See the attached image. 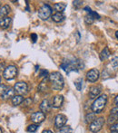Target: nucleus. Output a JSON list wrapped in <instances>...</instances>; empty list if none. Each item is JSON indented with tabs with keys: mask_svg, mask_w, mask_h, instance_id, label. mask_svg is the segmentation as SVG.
I'll return each instance as SVG.
<instances>
[{
	"mask_svg": "<svg viewBox=\"0 0 118 133\" xmlns=\"http://www.w3.org/2000/svg\"><path fill=\"white\" fill-rule=\"evenodd\" d=\"M103 78H104V79H106V78L108 77V74H107V72H106V71H104V72H103Z\"/></svg>",
	"mask_w": 118,
	"mask_h": 133,
	"instance_id": "nucleus-34",
	"label": "nucleus"
},
{
	"mask_svg": "<svg viewBox=\"0 0 118 133\" xmlns=\"http://www.w3.org/2000/svg\"><path fill=\"white\" fill-rule=\"evenodd\" d=\"M74 35L76 36V42H79L80 41V38H81V36H80V34H79V32L78 31H76V33H74Z\"/></svg>",
	"mask_w": 118,
	"mask_h": 133,
	"instance_id": "nucleus-33",
	"label": "nucleus"
},
{
	"mask_svg": "<svg viewBox=\"0 0 118 133\" xmlns=\"http://www.w3.org/2000/svg\"><path fill=\"white\" fill-rule=\"evenodd\" d=\"M85 23H86V24H89V25H91V24H93L94 21H95V18H94V16H92L91 14H88L87 16H85Z\"/></svg>",
	"mask_w": 118,
	"mask_h": 133,
	"instance_id": "nucleus-24",
	"label": "nucleus"
},
{
	"mask_svg": "<svg viewBox=\"0 0 118 133\" xmlns=\"http://www.w3.org/2000/svg\"><path fill=\"white\" fill-rule=\"evenodd\" d=\"M110 54H111V53H110L109 49H108L107 47H105L104 50H103L102 52H101V54H100V59L102 60V61H104V60H106L110 56Z\"/></svg>",
	"mask_w": 118,
	"mask_h": 133,
	"instance_id": "nucleus-20",
	"label": "nucleus"
},
{
	"mask_svg": "<svg viewBox=\"0 0 118 133\" xmlns=\"http://www.w3.org/2000/svg\"><path fill=\"white\" fill-rule=\"evenodd\" d=\"M50 109H51V106H50L48 100L43 101L42 103L40 104V110H42L43 113H46V112H48L50 110Z\"/></svg>",
	"mask_w": 118,
	"mask_h": 133,
	"instance_id": "nucleus-15",
	"label": "nucleus"
},
{
	"mask_svg": "<svg viewBox=\"0 0 118 133\" xmlns=\"http://www.w3.org/2000/svg\"><path fill=\"white\" fill-rule=\"evenodd\" d=\"M96 119V116H95V112H89L85 115V121H86L87 123H90L91 124L95 119Z\"/></svg>",
	"mask_w": 118,
	"mask_h": 133,
	"instance_id": "nucleus-21",
	"label": "nucleus"
},
{
	"mask_svg": "<svg viewBox=\"0 0 118 133\" xmlns=\"http://www.w3.org/2000/svg\"><path fill=\"white\" fill-rule=\"evenodd\" d=\"M4 66H5V63H0V71L4 70Z\"/></svg>",
	"mask_w": 118,
	"mask_h": 133,
	"instance_id": "nucleus-35",
	"label": "nucleus"
},
{
	"mask_svg": "<svg viewBox=\"0 0 118 133\" xmlns=\"http://www.w3.org/2000/svg\"><path fill=\"white\" fill-rule=\"evenodd\" d=\"M31 40L33 41V43H35L37 40V35L36 34H32L31 35Z\"/></svg>",
	"mask_w": 118,
	"mask_h": 133,
	"instance_id": "nucleus-32",
	"label": "nucleus"
},
{
	"mask_svg": "<svg viewBox=\"0 0 118 133\" xmlns=\"http://www.w3.org/2000/svg\"><path fill=\"white\" fill-rule=\"evenodd\" d=\"M99 76H100V74H99V71L97 70V69H92V70H90L86 74L87 80L91 82H96V81L99 79Z\"/></svg>",
	"mask_w": 118,
	"mask_h": 133,
	"instance_id": "nucleus-9",
	"label": "nucleus"
},
{
	"mask_svg": "<svg viewBox=\"0 0 118 133\" xmlns=\"http://www.w3.org/2000/svg\"><path fill=\"white\" fill-rule=\"evenodd\" d=\"M23 102H24V98L21 95H16V96H14L12 98V102L15 106L20 105Z\"/></svg>",
	"mask_w": 118,
	"mask_h": 133,
	"instance_id": "nucleus-19",
	"label": "nucleus"
},
{
	"mask_svg": "<svg viewBox=\"0 0 118 133\" xmlns=\"http://www.w3.org/2000/svg\"><path fill=\"white\" fill-rule=\"evenodd\" d=\"M1 5H2V4H1V2H0V6H1Z\"/></svg>",
	"mask_w": 118,
	"mask_h": 133,
	"instance_id": "nucleus-42",
	"label": "nucleus"
},
{
	"mask_svg": "<svg viewBox=\"0 0 118 133\" xmlns=\"http://www.w3.org/2000/svg\"><path fill=\"white\" fill-rule=\"evenodd\" d=\"M106 102H107V96L105 94H103L101 96L97 97L96 100L93 102L92 104V110L96 113H100L104 108L106 105Z\"/></svg>",
	"mask_w": 118,
	"mask_h": 133,
	"instance_id": "nucleus-3",
	"label": "nucleus"
},
{
	"mask_svg": "<svg viewBox=\"0 0 118 133\" xmlns=\"http://www.w3.org/2000/svg\"><path fill=\"white\" fill-rule=\"evenodd\" d=\"M73 4H74V6H76V8H78V7H80L82 5L83 1H74L73 2Z\"/></svg>",
	"mask_w": 118,
	"mask_h": 133,
	"instance_id": "nucleus-30",
	"label": "nucleus"
},
{
	"mask_svg": "<svg viewBox=\"0 0 118 133\" xmlns=\"http://www.w3.org/2000/svg\"><path fill=\"white\" fill-rule=\"evenodd\" d=\"M11 24V18L8 16H5V17H2L0 19V27L2 29H7L9 27Z\"/></svg>",
	"mask_w": 118,
	"mask_h": 133,
	"instance_id": "nucleus-14",
	"label": "nucleus"
},
{
	"mask_svg": "<svg viewBox=\"0 0 118 133\" xmlns=\"http://www.w3.org/2000/svg\"><path fill=\"white\" fill-rule=\"evenodd\" d=\"M73 130L70 126H64L60 129V133H72Z\"/></svg>",
	"mask_w": 118,
	"mask_h": 133,
	"instance_id": "nucleus-25",
	"label": "nucleus"
},
{
	"mask_svg": "<svg viewBox=\"0 0 118 133\" xmlns=\"http://www.w3.org/2000/svg\"><path fill=\"white\" fill-rule=\"evenodd\" d=\"M46 119V115L45 113L43 112H40V111H37V112H35L31 115V121L35 123H41L45 121Z\"/></svg>",
	"mask_w": 118,
	"mask_h": 133,
	"instance_id": "nucleus-10",
	"label": "nucleus"
},
{
	"mask_svg": "<svg viewBox=\"0 0 118 133\" xmlns=\"http://www.w3.org/2000/svg\"><path fill=\"white\" fill-rule=\"evenodd\" d=\"M74 86L77 89V91H81L82 86H83V79L82 78H78L74 81Z\"/></svg>",
	"mask_w": 118,
	"mask_h": 133,
	"instance_id": "nucleus-23",
	"label": "nucleus"
},
{
	"mask_svg": "<svg viewBox=\"0 0 118 133\" xmlns=\"http://www.w3.org/2000/svg\"><path fill=\"white\" fill-rule=\"evenodd\" d=\"M16 74H17V69H16V67L14 66V65H9L8 67H7L5 69L3 76L5 80L10 81L14 79L16 76Z\"/></svg>",
	"mask_w": 118,
	"mask_h": 133,
	"instance_id": "nucleus-5",
	"label": "nucleus"
},
{
	"mask_svg": "<svg viewBox=\"0 0 118 133\" xmlns=\"http://www.w3.org/2000/svg\"><path fill=\"white\" fill-rule=\"evenodd\" d=\"M115 37H116V38L118 39V31L115 32Z\"/></svg>",
	"mask_w": 118,
	"mask_h": 133,
	"instance_id": "nucleus-39",
	"label": "nucleus"
},
{
	"mask_svg": "<svg viewBox=\"0 0 118 133\" xmlns=\"http://www.w3.org/2000/svg\"><path fill=\"white\" fill-rule=\"evenodd\" d=\"M102 91V87L100 85H95V86H92L90 88V91H89V96L91 99H94L95 97H97L99 94L101 93Z\"/></svg>",
	"mask_w": 118,
	"mask_h": 133,
	"instance_id": "nucleus-11",
	"label": "nucleus"
},
{
	"mask_svg": "<svg viewBox=\"0 0 118 133\" xmlns=\"http://www.w3.org/2000/svg\"><path fill=\"white\" fill-rule=\"evenodd\" d=\"M7 87L8 86H7V85H4V84H2V85H0V96H3V94L5 93V90L7 89Z\"/></svg>",
	"mask_w": 118,
	"mask_h": 133,
	"instance_id": "nucleus-28",
	"label": "nucleus"
},
{
	"mask_svg": "<svg viewBox=\"0 0 118 133\" xmlns=\"http://www.w3.org/2000/svg\"><path fill=\"white\" fill-rule=\"evenodd\" d=\"M64 97L62 95H55L53 100V107L54 108H60L63 104Z\"/></svg>",
	"mask_w": 118,
	"mask_h": 133,
	"instance_id": "nucleus-13",
	"label": "nucleus"
},
{
	"mask_svg": "<svg viewBox=\"0 0 118 133\" xmlns=\"http://www.w3.org/2000/svg\"><path fill=\"white\" fill-rule=\"evenodd\" d=\"M52 19H53L55 22H57V23H59V22H62L64 19H65V15H64L63 13L57 12L52 16Z\"/></svg>",
	"mask_w": 118,
	"mask_h": 133,
	"instance_id": "nucleus-18",
	"label": "nucleus"
},
{
	"mask_svg": "<svg viewBox=\"0 0 118 133\" xmlns=\"http://www.w3.org/2000/svg\"><path fill=\"white\" fill-rule=\"evenodd\" d=\"M60 67L66 74H69L70 72H78L82 67V63L76 58H67L64 60Z\"/></svg>",
	"mask_w": 118,
	"mask_h": 133,
	"instance_id": "nucleus-1",
	"label": "nucleus"
},
{
	"mask_svg": "<svg viewBox=\"0 0 118 133\" xmlns=\"http://www.w3.org/2000/svg\"><path fill=\"white\" fill-rule=\"evenodd\" d=\"M0 82H1V77H0Z\"/></svg>",
	"mask_w": 118,
	"mask_h": 133,
	"instance_id": "nucleus-43",
	"label": "nucleus"
},
{
	"mask_svg": "<svg viewBox=\"0 0 118 133\" xmlns=\"http://www.w3.org/2000/svg\"><path fill=\"white\" fill-rule=\"evenodd\" d=\"M27 90H28V87H27V84L26 82H19L15 84V91L17 93H19V94H25V93H27Z\"/></svg>",
	"mask_w": 118,
	"mask_h": 133,
	"instance_id": "nucleus-8",
	"label": "nucleus"
},
{
	"mask_svg": "<svg viewBox=\"0 0 118 133\" xmlns=\"http://www.w3.org/2000/svg\"><path fill=\"white\" fill-rule=\"evenodd\" d=\"M85 10H86L87 12H90V11H91V9H90V7H88V6H85Z\"/></svg>",
	"mask_w": 118,
	"mask_h": 133,
	"instance_id": "nucleus-38",
	"label": "nucleus"
},
{
	"mask_svg": "<svg viewBox=\"0 0 118 133\" xmlns=\"http://www.w3.org/2000/svg\"><path fill=\"white\" fill-rule=\"evenodd\" d=\"M10 11H11L10 6H9L8 5H5L4 6H2L1 8H0V16L5 17V16L10 13Z\"/></svg>",
	"mask_w": 118,
	"mask_h": 133,
	"instance_id": "nucleus-17",
	"label": "nucleus"
},
{
	"mask_svg": "<svg viewBox=\"0 0 118 133\" xmlns=\"http://www.w3.org/2000/svg\"><path fill=\"white\" fill-rule=\"evenodd\" d=\"M42 133H54V132L52 131V130H45Z\"/></svg>",
	"mask_w": 118,
	"mask_h": 133,
	"instance_id": "nucleus-36",
	"label": "nucleus"
},
{
	"mask_svg": "<svg viewBox=\"0 0 118 133\" xmlns=\"http://www.w3.org/2000/svg\"><path fill=\"white\" fill-rule=\"evenodd\" d=\"M115 103L116 104L117 107H118V95H117L116 97H115Z\"/></svg>",
	"mask_w": 118,
	"mask_h": 133,
	"instance_id": "nucleus-37",
	"label": "nucleus"
},
{
	"mask_svg": "<svg viewBox=\"0 0 118 133\" xmlns=\"http://www.w3.org/2000/svg\"><path fill=\"white\" fill-rule=\"evenodd\" d=\"M49 82L51 87L55 91H61L64 87V78L58 72H54L49 75Z\"/></svg>",
	"mask_w": 118,
	"mask_h": 133,
	"instance_id": "nucleus-2",
	"label": "nucleus"
},
{
	"mask_svg": "<svg viewBox=\"0 0 118 133\" xmlns=\"http://www.w3.org/2000/svg\"><path fill=\"white\" fill-rule=\"evenodd\" d=\"M52 14V8L49 5H46L45 4L40 9H39L38 12V16L43 20H46Z\"/></svg>",
	"mask_w": 118,
	"mask_h": 133,
	"instance_id": "nucleus-6",
	"label": "nucleus"
},
{
	"mask_svg": "<svg viewBox=\"0 0 118 133\" xmlns=\"http://www.w3.org/2000/svg\"><path fill=\"white\" fill-rule=\"evenodd\" d=\"M118 121V107L112 109L110 111V115L108 117V123H114Z\"/></svg>",
	"mask_w": 118,
	"mask_h": 133,
	"instance_id": "nucleus-12",
	"label": "nucleus"
},
{
	"mask_svg": "<svg viewBox=\"0 0 118 133\" xmlns=\"http://www.w3.org/2000/svg\"><path fill=\"white\" fill-rule=\"evenodd\" d=\"M111 65H112V67H113L114 69H117L118 68V58L117 57H115V58H114L113 60H112V62H111Z\"/></svg>",
	"mask_w": 118,
	"mask_h": 133,
	"instance_id": "nucleus-27",
	"label": "nucleus"
},
{
	"mask_svg": "<svg viewBox=\"0 0 118 133\" xmlns=\"http://www.w3.org/2000/svg\"><path fill=\"white\" fill-rule=\"evenodd\" d=\"M38 129V126L37 125H35V124H32V125H29L27 127V131L28 132H35Z\"/></svg>",
	"mask_w": 118,
	"mask_h": 133,
	"instance_id": "nucleus-26",
	"label": "nucleus"
},
{
	"mask_svg": "<svg viewBox=\"0 0 118 133\" xmlns=\"http://www.w3.org/2000/svg\"><path fill=\"white\" fill-rule=\"evenodd\" d=\"M0 133H3V130H2L1 128H0Z\"/></svg>",
	"mask_w": 118,
	"mask_h": 133,
	"instance_id": "nucleus-40",
	"label": "nucleus"
},
{
	"mask_svg": "<svg viewBox=\"0 0 118 133\" xmlns=\"http://www.w3.org/2000/svg\"><path fill=\"white\" fill-rule=\"evenodd\" d=\"M110 130H111L112 131L118 132V122L117 123H115V124L112 125V126L110 127Z\"/></svg>",
	"mask_w": 118,
	"mask_h": 133,
	"instance_id": "nucleus-29",
	"label": "nucleus"
},
{
	"mask_svg": "<svg viewBox=\"0 0 118 133\" xmlns=\"http://www.w3.org/2000/svg\"><path fill=\"white\" fill-rule=\"evenodd\" d=\"M14 93H15V91L13 88L11 87H7V89L5 90V93L3 94V96H2V98L3 99H9V98H13L14 97Z\"/></svg>",
	"mask_w": 118,
	"mask_h": 133,
	"instance_id": "nucleus-16",
	"label": "nucleus"
},
{
	"mask_svg": "<svg viewBox=\"0 0 118 133\" xmlns=\"http://www.w3.org/2000/svg\"><path fill=\"white\" fill-rule=\"evenodd\" d=\"M104 124V119L103 117H99V118H97V119H95V121L90 124L89 129L92 132L96 133V132H98L99 130H102Z\"/></svg>",
	"mask_w": 118,
	"mask_h": 133,
	"instance_id": "nucleus-4",
	"label": "nucleus"
},
{
	"mask_svg": "<svg viewBox=\"0 0 118 133\" xmlns=\"http://www.w3.org/2000/svg\"><path fill=\"white\" fill-rule=\"evenodd\" d=\"M65 7H66V5H65V3H57L55 5V9L59 13L63 12V11L65 10Z\"/></svg>",
	"mask_w": 118,
	"mask_h": 133,
	"instance_id": "nucleus-22",
	"label": "nucleus"
},
{
	"mask_svg": "<svg viewBox=\"0 0 118 133\" xmlns=\"http://www.w3.org/2000/svg\"><path fill=\"white\" fill-rule=\"evenodd\" d=\"M47 74H48V72L46 70H42V71H41V72H40L41 77H46V76H47Z\"/></svg>",
	"mask_w": 118,
	"mask_h": 133,
	"instance_id": "nucleus-31",
	"label": "nucleus"
},
{
	"mask_svg": "<svg viewBox=\"0 0 118 133\" xmlns=\"http://www.w3.org/2000/svg\"><path fill=\"white\" fill-rule=\"evenodd\" d=\"M67 118L63 114H57V117L55 119V126L57 129H61L65 126V124L66 123Z\"/></svg>",
	"mask_w": 118,
	"mask_h": 133,
	"instance_id": "nucleus-7",
	"label": "nucleus"
},
{
	"mask_svg": "<svg viewBox=\"0 0 118 133\" xmlns=\"http://www.w3.org/2000/svg\"><path fill=\"white\" fill-rule=\"evenodd\" d=\"M112 133H118V132H115V131H112Z\"/></svg>",
	"mask_w": 118,
	"mask_h": 133,
	"instance_id": "nucleus-41",
	"label": "nucleus"
}]
</instances>
